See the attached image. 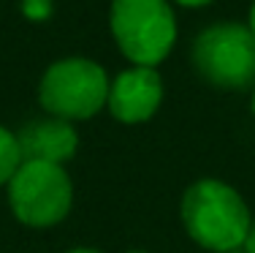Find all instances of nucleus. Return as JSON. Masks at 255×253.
Masks as SVG:
<instances>
[{
    "mask_svg": "<svg viewBox=\"0 0 255 253\" xmlns=\"http://www.w3.org/2000/svg\"><path fill=\"white\" fill-rule=\"evenodd\" d=\"M182 221L198 245L226 253L245 248L250 234V210L231 185L220 180H201L182 199Z\"/></svg>",
    "mask_w": 255,
    "mask_h": 253,
    "instance_id": "nucleus-1",
    "label": "nucleus"
},
{
    "mask_svg": "<svg viewBox=\"0 0 255 253\" xmlns=\"http://www.w3.org/2000/svg\"><path fill=\"white\" fill-rule=\"evenodd\" d=\"M112 33L128 60L155 68L177 41V19L168 0H114Z\"/></svg>",
    "mask_w": 255,
    "mask_h": 253,
    "instance_id": "nucleus-2",
    "label": "nucleus"
},
{
    "mask_svg": "<svg viewBox=\"0 0 255 253\" xmlns=\"http://www.w3.org/2000/svg\"><path fill=\"white\" fill-rule=\"evenodd\" d=\"M38 98L46 112L60 120H87L109 98L106 71L84 57L57 60L41 79Z\"/></svg>",
    "mask_w": 255,
    "mask_h": 253,
    "instance_id": "nucleus-3",
    "label": "nucleus"
},
{
    "mask_svg": "<svg viewBox=\"0 0 255 253\" xmlns=\"http://www.w3.org/2000/svg\"><path fill=\"white\" fill-rule=\"evenodd\" d=\"M193 65L209 84L245 90L255 84V35L245 25L206 27L193 46Z\"/></svg>",
    "mask_w": 255,
    "mask_h": 253,
    "instance_id": "nucleus-4",
    "label": "nucleus"
},
{
    "mask_svg": "<svg viewBox=\"0 0 255 253\" xmlns=\"http://www.w3.org/2000/svg\"><path fill=\"white\" fill-rule=\"evenodd\" d=\"M74 188L63 166L44 161H22L8 183V202L14 215L27 226H54L68 215Z\"/></svg>",
    "mask_w": 255,
    "mask_h": 253,
    "instance_id": "nucleus-5",
    "label": "nucleus"
},
{
    "mask_svg": "<svg viewBox=\"0 0 255 253\" xmlns=\"http://www.w3.org/2000/svg\"><path fill=\"white\" fill-rule=\"evenodd\" d=\"M163 98V82L155 68L136 65L130 71H123L109 84V112L120 123H144L157 112Z\"/></svg>",
    "mask_w": 255,
    "mask_h": 253,
    "instance_id": "nucleus-6",
    "label": "nucleus"
},
{
    "mask_svg": "<svg viewBox=\"0 0 255 253\" xmlns=\"http://www.w3.org/2000/svg\"><path fill=\"white\" fill-rule=\"evenodd\" d=\"M19 142L22 161H44V164H57L63 166L68 158H74L79 147V136L71 128L68 120H35L27 123L16 136Z\"/></svg>",
    "mask_w": 255,
    "mask_h": 253,
    "instance_id": "nucleus-7",
    "label": "nucleus"
},
{
    "mask_svg": "<svg viewBox=\"0 0 255 253\" xmlns=\"http://www.w3.org/2000/svg\"><path fill=\"white\" fill-rule=\"evenodd\" d=\"M22 166V153H19V142L11 131H5L0 125V185L11 183V177L16 174V169Z\"/></svg>",
    "mask_w": 255,
    "mask_h": 253,
    "instance_id": "nucleus-8",
    "label": "nucleus"
},
{
    "mask_svg": "<svg viewBox=\"0 0 255 253\" xmlns=\"http://www.w3.org/2000/svg\"><path fill=\"white\" fill-rule=\"evenodd\" d=\"M22 14L27 19H46L52 14V0H22Z\"/></svg>",
    "mask_w": 255,
    "mask_h": 253,
    "instance_id": "nucleus-9",
    "label": "nucleus"
},
{
    "mask_svg": "<svg viewBox=\"0 0 255 253\" xmlns=\"http://www.w3.org/2000/svg\"><path fill=\"white\" fill-rule=\"evenodd\" d=\"M245 251L255 253V221L250 224V234H247V240H245Z\"/></svg>",
    "mask_w": 255,
    "mask_h": 253,
    "instance_id": "nucleus-10",
    "label": "nucleus"
},
{
    "mask_svg": "<svg viewBox=\"0 0 255 253\" xmlns=\"http://www.w3.org/2000/svg\"><path fill=\"white\" fill-rule=\"evenodd\" d=\"M177 3H182V5H206V3H212V0H177Z\"/></svg>",
    "mask_w": 255,
    "mask_h": 253,
    "instance_id": "nucleus-11",
    "label": "nucleus"
},
{
    "mask_svg": "<svg viewBox=\"0 0 255 253\" xmlns=\"http://www.w3.org/2000/svg\"><path fill=\"white\" fill-rule=\"evenodd\" d=\"M247 30H250V33L255 35V3L250 5V25H247Z\"/></svg>",
    "mask_w": 255,
    "mask_h": 253,
    "instance_id": "nucleus-12",
    "label": "nucleus"
},
{
    "mask_svg": "<svg viewBox=\"0 0 255 253\" xmlns=\"http://www.w3.org/2000/svg\"><path fill=\"white\" fill-rule=\"evenodd\" d=\"M68 253H101V251H93V248H76V251H68Z\"/></svg>",
    "mask_w": 255,
    "mask_h": 253,
    "instance_id": "nucleus-13",
    "label": "nucleus"
},
{
    "mask_svg": "<svg viewBox=\"0 0 255 253\" xmlns=\"http://www.w3.org/2000/svg\"><path fill=\"white\" fill-rule=\"evenodd\" d=\"M226 253H247L245 248H236V251H226Z\"/></svg>",
    "mask_w": 255,
    "mask_h": 253,
    "instance_id": "nucleus-14",
    "label": "nucleus"
},
{
    "mask_svg": "<svg viewBox=\"0 0 255 253\" xmlns=\"http://www.w3.org/2000/svg\"><path fill=\"white\" fill-rule=\"evenodd\" d=\"M253 112H255V93H253Z\"/></svg>",
    "mask_w": 255,
    "mask_h": 253,
    "instance_id": "nucleus-15",
    "label": "nucleus"
}]
</instances>
